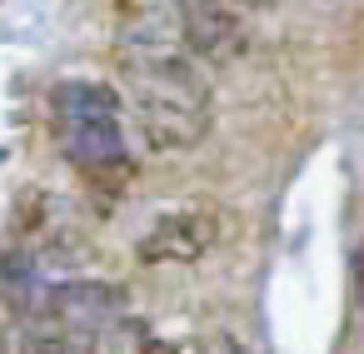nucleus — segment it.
I'll list each match as a JSON object with an SVG mask.
<instances>
[{"mask_svg":"<svg viewBox=\"0 0 364 354\" xmlns=\"http://www.w3.org/2000/svg\"><path fill=\"white\" fill-rule=\"evenodd\" d=\"M120 65L135 90V120L150 150H190L210 130V100L190 65V50L160 26H130L120 36Z\"/></svg>","mask_w":364,"mask_h":354,"instance_id":"1","label":"nucleus"},{"mask_svg":"<svg viewBox=\"0 0 364 354\" xmlns=\"http://www.w3.org/2000/svg\"><path fill=\"white\" fill-rule=\"evenodd\" d=\"M55 130H60V150L80 170H110L125 160L120 95L100 80H65L55 90Z\"/></svg>","mask_w":364,"mask_h":354,"instance_id":"2","label":"nucleus"},{"mask_svg":"<svg viewBox=\"0 0 364 354\" xmlns=\"http://www.w3.org/2000/svg\"><path fill=\"white\" fill-rule=\"evenodd\" d=\"M36 309H41L60 334L90 344L110 319H120L125 289H120V284H105V279H70V284H50Z\"/></svg>","mask_w":364,"mask_h":354,"instance_id":"3","label":"nucleus"},{"mask_svg":"<svg viewBox=\"0 0 364 354\" xmlns=\"http://www.w3.org/2000/svg\"><path fill=\"white\" fill-rule=\"evenodd\" d=\"M215 220L210 215H200V210H170V215H160L145 235H140V245H135V254L145 259V264H195L210 245H215Z\"/></svg>","mask_w":364,"mask_h":354,"instance_id":"4","label":"nucleus"},{"mask_svg":"<svg viewBox=\"0 0 364 354\" xmlns=\"http://www.w3.org/2000/svg\"><path fill=\"white\" fill-rule=\"evenodd\" d=\"M185 45L205 60H230L245 50V26L235 21L230 0H175Z\"/></svg>","mask_w":364,"mask_h":354,"instance_id":"5","label":"nucleus"},{"mask_svg":"<svg viewBox=\"0 0 364 354\" xmlns=\"http://www.w3.org/2000/svg\"><path fill=\"white\" fill-rule=\"evenodd\" d=\"M230 6H245V11H264V6H274V0H230Z\"/></svg>","mask_w":364,"mask_h":354,"instance_id":"6","label":"nucleus"},{"mask_svg":"<svg viewBox=\"0 0 364 354\" xmlns=\"http://www.w3.org/2000/svg\"><path fill=\"white\" fill-rule=\"evenodd\" d=\"M359 304H364V250H359Z\"/></svg>","mask_w":364,"mask_h":354,"instance_id":"7","label":"nucleus"}]
</instances>
